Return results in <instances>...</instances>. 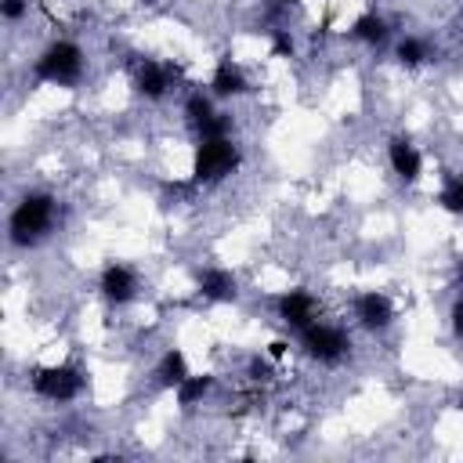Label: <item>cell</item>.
Masks as SVG:
<instances>
[{
	"instance_id": "1",
	"label": "cell",
	"mask_w": 463,
	"mask_h": 463,
	"mask_svg": "<svg viewBox=\"0 0 463 463\" xmlns=\"http://www.w3.org/2000/svg\"><path fill=\"white\" fill-rule=\"evenodd\" d=\"M54 213H58V203H54L51 192H25L14 203L11 217H7V239H11V246H18V250L36 246L54 228Z\"/></svg>"
},
{
	"instance_id": "2",
	"label": "cell",
	"mask_w": 463,
	"mask_h": 463,
	"mask_svg": "<svg viewBox=\"0 0 463 463\" xmlns=\"http://www.w3.org/2000/svg\"><path fill=\"white\" fill-rule=\"evenodd\" d=\"M242 166V152L232 137H199L192 156V181L195 184H221Z\"/></svg>"
},
{
	"instance_id": "3",
	"label": "cell",
	"mask_w": 463,
	"mask_h": 463,
	"mask_svg": "<svg viewBox=\"0 0 463 463\" xmlns=\"http://www.w3.org/2000/svg\"><path fill=\"white\" fill-rule=\"evenodd\" d=\"M33 76L43 80V83H54V87L80 83V76H83V51H80V43H72V40L47 43L40 51L36 65H33Z\"/></svg>"
},
{
	"instance_id": "4",
	"label": "cell",
	"mask_w": 463,
	"mask_h": 463,
	"mask_svg": "<svg viewBox=\"0 0 463 463\" xmlns=\"http://www.w3.org/2000/svg\"><path fill=\"white\" fill-rule=\"evenodd\" d=\"M300 344H304V351H307L315 362L336 365V362H344L347 351H351V333H347L344 326H329V322H318V318H315L311 326L300 329Z\"/></svg>"
},
{
	"instance_id": "5",
	"label": "cell",
	"mask_w": 463,
	"mask_h": 463,
	"mask_svg": "<svg viewBox=\"0 0 463 463\" xmlns=\"http://www.w3.org/2000/svg\"><path fill=\"white\" fill-rule=\"evenodd\" d=\"M33 391L43 398V402H72L83 394V373L69 362H58V365H43L33 373Z\"/></svg>"
},
{
	"instance_id": "6",
	"label": "cell",
	"mask_w": 463,
	"mask_h": 463,
	"mask_svg": "<svg viewBox=\"0 0 463 463\" xmlns=\"http://www.w3.org/2000/svg\"><path fill=\"white\" fill-rule=\"evenodd\" d=\"M177 80H181V65H174V61H156V58H137L134 61V90L148 101L166 98Z\"/></svg>"
},
{
	"instance_id": "7",
	"label": "cell",
	"mask_w": 463,
	"mask_h": 463,
	"mask_svg": "<svg viewBox=\"0 0 463 463\" xmlns=\"http://www.w3.org/2000/svg\"><path fill=\"white\" fill-rule=\"evenodd\" d=\"M98 289H101V297L109 300V304H130L134 297H137V271L130 268V264H123V260H112V264H105V271H101V279H98Z\"/></svg>"
},
{
	"instance_id": "8",
	"label": "cell",
	"mask_w": 463,
	"mask_h": 463,
	"mask_svg": "<svg viewBox=\"0 0 463 463\" xmlns=\"http://www.w3.org/2000/svg\"><path fill=\"white\" fill-rule=\"evenodd\" d=\"M354 318H358L362 329L380 333V329H387V326L394 322V304H391L387 293H380V289H365V293L354 297Z\"/></svg>"
},
{
	"instance_id": "9",
	"label": "cell",
	"mask_w": 463,
	"mask_h": 463,
	"mask_svg": "<svg viewBox=\"0 0 463 463\" xmlns=\"http://www.w3.org/2000/svg\"><path fill=\"white\" fill-rule=\"evenodd\" d=\"M387 163H391L394 177L405 181V184H416L420 174H423V156L409 137H391L387 141Z\"/></svg>"
},
{
	"instance_id": "10",
	"label": "cell",
	"mask_w": 463,
	"mask_h": 463,
	"mask_svg": "<svg viewBox=\"0 0 463 463\" xmlns=\"http://www.w3.org/2000/svg\"><path fill=\"white\" fill-rule=\"evenodd\" d=\"M275 311H279V318H282L286 326L304 329V326L315 322V315H318V300H315L307 289H286V293L275 300Z\"/></svg>"
},
{
	"instance_id": "11",
	"label": "cell",
	"mask_w": 463,
	"mask_h": 463,
	"mask_svg": "<svg viewBox=\"0 0 463 463\" xmlns=\"http://www.w3.org/2000/svg\"><path fill=\"white\" fill-rule=\"evenodd\" d=\"M199 293L206 300L224 304V300H235L239 282H235V275L228 268H206V271H199Z\"/></svg>"
},
{
	"instance_id": "12",
	"label": "cell",
	"mask_w": 463,
	"mask_h": 463,
	"mask_svg": "<svg viewBox=\"0 0 463 463\" xmlns=\"http://www.w3.org/2000/svg\"><path fill=\"white\" fill-rule=\"evenodd\" d=\"M210 90L217 94V98H239V94H246L250 90V83H246V72L235 65V61H217V69H213V76H210Z\"/></svg>"
},
{
	"instance_id": "13",
	"label": "cell",
	"mask_w": 463,
	"mask_h": 463,
	"mask_svg": "<svg viewBox=\"0 0 463 463\" xmlns=\"http://www.w3.org/2000/svg\"><path fill=\"white\" fill-rule=\"evenodd\" d=\"M351 36L362 40V43H369V47H380V43H387L391 25H387V18H380L376 11H369V14H358L351 22Z\"/></svg>"
},
{
	"instance_id": "14",
	"label": "cell",
	"mask_w": 463,
	"mask_h": 463,
	"mask_svg": "<svg viewBox=\"0 0 463 463\" xmlns=\"http://www.w3.org/2000/svg\"><path fill=\"white\" fill-rule=\"evenodd\" d=\"M184 376H188V362H184V351L181 347H170L163 358H159V365H156V383L159 387H181L184 383Z\"/></svg>"
},
{
	"instance_id": "15",
	"label": "cell",
	"mask_w": 463,
	"mask_h": 463,
	"mask_svg": "<svg viewBox=\"0 0 463 463\" xmlns=\"http://www.w3.org/2000/svg\"><path fill=\"white\" fill-rule=\"evenodd\" d=\"M210 387H213V376H210V373H188L184 383L177 387V402H181V409L199 405V402L210 394Z\"/></svg>"
},
{
	"instance_id": "16",
	"label": "cell",
	"mask_w": 463,
	"mask_h": 463,
	"mask_svg": "<svg viewBox=\"0 0 463 463\" xmlns=\"http://www.w3.org/2000/svg\"><path fill=\"white\" fill-rule=\"evenodd\" d=\"M213 116H217V112H213V101H210L203 90H192V94L184 98V119L195 127V134H199Z\"/></svg>"
},
{
	"instance_id": "17",
	"label": "cell",
	"mask_w": 463,
	"mask_h": 463,
	"mask_svg": "<svg viewBox=\"0 0 463 463\" xmlns=\"http://www.w3.org/2000/svg\"><path fill=\"white\" fill-rule=\"evenodd\" d=\"M394 58H398L405 69H416V65H423V61L430 58V47H427V40H420V36H402L398 47H394Z\"/></svg>"
},
{
	"instance_id": "18",
	"label": "cell",
	"mask_w": 463,
	"mask_h": 463,
	"mask_svg": "<svg viewBox=\"0 0 463 463\" xmlns=\"http://www.w3.org/2000/svg\"><path fill=\"white\" fill-rule=\"evenodd\" d=\"M438 206L445 213H459L463 217V174H449L441 192H438Z\"/></svg>"
},
{
	"instance_id": "19",
	"label": "cell",
	"mask_w": 463,
	"mask_h": 463,
	"mask_svg": "<svg viewBox=\"0 0 463 463\" xmlns=\"http://www.w3.org/2000/svg\"><path fill=\"white\" fill-rule=\"evenodd\" d=\"M29 11V0H0V18L4 22H22Z\"/></svg>"
},
{
	"instance_id": "20",
	"label": "cell",
	"mask_w": 463,
	"mask_h": 463,
	"mask_svg": "<svg viewBox=\"0 0 463 463\" xmlns=\"http://www.w3.org/2000/svg\"><path fill=\"white\" fill-rule=\"evenodd\" d=\"M246 373H250V380H253V383H264V380L271 376V362H268V358H260V354H253V358H250V365H246Z\"/></svg>"
},
{
	"instance_id": "21",
	"label": "cell",
	"mask_w": 463,
	"mask_h": 463,
	"mask_svg": "<svg viewBox=\"0 0 463 463\" xmlns=\"http://www.w3.org/2000/svg\"><path fill=\"white\" fill-rule=\"evenodd\" d=\"M449 318H452V333H456V336L463 340V297H456V304H452Z\"/></svg>"
},
{
	"instance_id": "22",
	"label": "cell",
	"mask_w": 463,
	"mask_h": 463,
	"mask_svg": "<svg viewBox=\"0 0 463 463\" xmlns=\"http://www.w3.org/2000/svg\"><path fill=\"white\" fill-rule=\"evenodd\" d=\"M275 54H282V58H289L293 54V40H289V33H275Z\"/></svg>"
},
{
	"instance_id": "23",
	"label": "cell",
	"mask_w": 463,
	"mask_h": 463,
	"mask_svg": "<svg viewBox=\"0 0 463 463\" xmlns=\"http://www.w3.org/2000/svg\"><path fill=\"white\" fill-rule=\"evenodd\" d=\"M282 354H286V344H282V340H271V347H268V358H275V362H279Z\"/></svg>"
},
{
	"instance_id": "24",
	"label": "cell",
	"mask_w": 463,
	"mask_h": 463,
	"mask_svg": "<svg viewBox=\"0 0 463 463\" xmlns=\"http://www.w3.org/2000/svg\"><path fill=\"white\" fill-rule=\"evenodd\" d=\"M271 4H279V7H286V4H297V0H271Z\"/></svg>"
},
{
	"instance_id": "25",
	"label": "cell",
	"mask_w": 463,
	"mask_h": 463,
	"mask_svg": "<svg viewBox=\"0 0 463 463\" xmlns=\"http://www.w3.org/2000/svg\"><path fill=\"white\" fill-rule=\"evenodd\" d=\"M459 279H463V264H459Z\"/></svg>"
},
{
	"instance_id": "26",
	"label": "cell",
	"mask_w": 463,
	"mask_h": 463,
	"mask_svg": "<svg viewBox=\"0 0 463 463\" xmlns=\"http://www.w3.org/2000/svg\"><path fill=\"white\" fill-rule=\"evenodd\" d=\"M459 405H463V394H459Z\"/></svg>"
}]
</instances>
